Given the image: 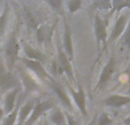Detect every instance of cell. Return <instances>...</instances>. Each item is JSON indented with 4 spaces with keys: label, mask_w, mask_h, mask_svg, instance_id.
Returning a JSON list of instances; mask_svg holds the SVG:
<instances>
[{
    "label": "cell",
    "mask_w": 130,
    "mask_h": 125,
    "mask_svg": "<svg viewBox=\"0 0 130 125\" xmlns=\"http://www.w3.org/2000/svg\"><path fill=\"white\" fill-rule=\"evenodd\" d=\"M65 116H66V122H67V125H79L78 122H76V119L74 118L73 116H72L70 113H65Z\"/></svg>",
    "instance_id": "cell-28"
},
{
    "label": "cell",
    "mask_w": 130,
    "mask_h": 125,
    "mask_svg": "<svg viewBox=\"0 0 130 125\" xmlns=\"http://www.w3.org/2000/svg\"><path fill=\"white\" fill-rule=\"evenodd\" d=\"M130 9V1L129 0H113L112 1V9H111V14L115 13V11H121Z\"/></svg>",
    "instance_id": "cell-21"
},
{
    "label": "cell",
    "mask_w": 130,
    "mask_h": 125,
    "mask_svg": "<svg viewBox=\"0 0 130 125\" xmlns=\"http://www.w3.org/2000/svg\"><path fill=\"white\" fill-rule=\"evenodd\" d=\"M57 58L56 60L58 62L59 67H61L62 72L66 75L67 80L70 81L71 83H75V75H74V69L73 66H72V61L70 60V58L67 57V55L65 54V51L63 50V47H62L59 40L57 41Z\"/></svg>",
    "instance_id": "cell-4"
},
{
    "label": "cell",
    "mask_w": 130,
    "mask_h": 125,
    "mask_svg": "<svg viewBox=\"0 0 130 125\" xmlns=\"http://www.w3.org/2000/svg\"><path fill=\"white\" fill-rule=\"evenodd\" d=\"M122 41H123V43L127 46V47L130 48V19H129L128 25H127L126 31H124V33L122 34Z\"/></svg>",
    "instance_id": "cell-27"
},
{
    "label": "cell",
    "mask_w": 130,
    "mask_h": 125,
    "mask_svg": "<svg viewBox=\"0 0 130 125\" xmlns=\"http://www.w3.org/2000/svg\"><path fill=\"white\" fill-rule=\"evenodd\" d=\"M47 117H48L49 123L52 125H67L65 113L61 108L55 107L54 109H52L47 114Z\"/></svg>",
    "instance_id": "cell-18"
},
{
    "label": "cell",
    "mask_w": 130,
    "mask_h": 125,
    "mask_svg": "<svg viewBox=\"0 0 130 125\" xmlns=\"http://www.w3.org/2000/svg\"><path fill=\"white\" fill-rule=\"evenodd\" d=\"M21 105H22V100L20 99V101L17 102V106H16L15 109H14L10 114L5 116V118L2 119L1 125H16V123H17V117H18V110H20Z\"/></svg>",
    "instance_id": "cell-20"
},
{
    "label": "cell",
    "mask_w": 130,
    "mask_h": 125,
    "mask_svg": "<svg viewBox=\"0 0 130 125\" xmlns=\"http://www.w3.org/2000/svg\"><path fill=\"white\" fill-rule=\"evenodd\" d=\"M94 33L95 38H96V43L98 49L101 46L106 48L108 43V34H107V29H106V22L99 16L98 13L95 14L94 16Z\"/></svg>",
    "instance_id": "cell-6"
},
{
    "label": "cell",
    "mask_w": 130,
    "mask_h": 125,
    "mask_svg": "<svg viewBox=\"0 0 130 125\" xmlns=\"http://www.w3.org/2000/svg\"><path fill=\"white\" fill-rule=\"evenodd\" d=\"M69 91L71 94L72 99H73L75 106L78 107L79 112L81 113L82 116H87V100H86V92L83 90L82 85L78 84V90H74L72 87H69Z\"/></svg>",
    "instance_id": "cell-9"
},
{
    "label": "cell",
    "mask_w": 130,
    "mask_h": 125,
    "mask_svg": "<svg viewBox=\"0 0 130 125\" xmlns=\"http://www.w3.org/2000/svg\"><path fill=\"white\" fill-rule=\"evenodd\" d=\"M55 108V102L52 99H40L38 98L37 103L30 115L29 119L25 122L24 125H36L39 122L40 117H42L45 114H48L52 109Z\"/></svg>",
    "instance_id": "cell-3"
},
{
    "label": "cell",
    "mask_w": 130,
    "mask_h": 125,
    "mask_svg": "<svg viewBox=\"0 0 130 125\" xmlns=\"http://www.w3.org/2000/svg\"><path fill=\"white\" fill-rule=\"evenodd\" d=\"M112 124H113V118L107 113H102V114L97 117L96 125H112Z\"/></svg>",
    "instance_id": "cell-25"
},
{
    "label": "cell",
    "mask_w": 130,
    "mask_h": 125,
    "mask_svg": "<svg viewBox=\"0 0 130 125\" xmlns=\"http://www.w3.org/2000/svg\"><path fill=\"white\" fill-rule=\"evenodd\" d=\"M102 103H103L104 106H106V107L118 109V108H121L126 105H129L130 96H122V94L113 93V94L107 96L106 98H104Z\"/></svg>",
    "instance_id": "cell-13"
},
{
    "label": "cell",
    "mask_w": 130,
    "mask_h": 125,
    "mask_svg": "<svg viewBox=\"0 0 130 125\" xmlns=\"http://www.w3.org/2000/svg\"><path fill=\"white\" fill-rule=\"evenodd\" d=\"M63 50L65 54L67 55V57L70 58V60H74V47H73V39H72V31L70 25L65 22V29L63 33Z\"/></svg>",
    "instance_id": "cell-17"
},
{
    "label": "cell",
    "mask_w": 130,
    "mask_h": 125,
    "mask_svg": "<svg viewBox=\"0 0 130 125\" xmlns=\"http://www.w3.org/2000/svg\"><path fill=\"white\" fill-rule=\"evenodd\" d=\"M122 125H130V116L123 119V123H122Z\"/></svg>",
    "instance_id": "cell-30"
},
{
    "label": "cell",
    "mask_w": 130,
    "mask_h": 125,
    "mask_svg": "<svg viewBox=\"0 0 130 125\" xmlns=\"http://www.w3.org/2000/svg\"><path fill=\"white\" fill-rule=\"evenodd\" d=\"M129 16H130V13H129V9H126L123 13H121L119 16H118L117 20H115L114 25H113V29L111 31L110 35H108V43H113L124 33L127 29V25L129 23Z\"/></svg>",
    "instance_id": "cell-7"
},
{
    "label": "cell",
    "mask_w": 130,
    "mask_h": 125,
    "mask_svg": "<svg viewBox=\"0 0 130 125\" xmlns=\"http://www.w3.org/2000/svg\"><path fill=\"white\" fill-rule=\"evenodd\" d=\"M37 100H38V98L32 97V98L25 100L24 102L21 105L20 110H18V117H17V123H16V125H24L25 124V122L29 119L30 115H31L32 110H33L34 106H36Z\"/></svg>",
    "instance_id": "cell-12"
},
{
    "label": "cell",
    "mask_w": 130,
    "mask_h": 125,
    "mask_svg": "<svg viewBox=\"0 0 130 125\" xmlns=\"http://www.w3.org/2000/svg\"><path fill=\"white\" fill-rule=\"evenodd\" d=\"M54 26L50 24H40V26L36 30V38L39 45H49L53 40Z\"/></svg>",
    "instance_id": "cell-14"
},
{
    "label": "cell",
    "mask_w": 130,
    "mask_h": 125,
    "mask_svg": "<svg viewBox=\"0 0 130 125\" xmlns=\"http://www.w3.org/2000/svg\"><path fill=\"white\" fill-rule=\"evenodd\" d=\"M36 125H43V124H42V122H38Z\"/></svg>",
    "instance_id": "cell-32"
},
{
    "label": "cell",
    "mask_w": 130,
    "mask_h": 125,
    "mask_svg": "<svg viewBox=\"0 0 130 125\" xmlns=\"http://www.w3.org/2000/svg\"><path fill=\"white\" fill-rule=\"evenodd\" d=\"M48 85H49L52 91L56 94L58 100L63 103V106L66 109H69V110L73 109V107H72V101H71V99H70L69 94H67V91L64 89V87L61 83L57 82L55 78H53L52 81H48Z\"/></svg>",
    "instance_id": "cell-10"
},
{
    "label": "cell",
    "mask_w": 130,
    "mask_h": 125,
    "mask_svg": "<svg viewBox=\"0 0 130 125\" xmlns=\"http://www.w3.org/2000/svg\"><path fill=\"white\" fill-rule=\"evenodd\" d=\"M42 124H43V125H52V124H49V123H48L47 121H42Z\"/></svg>",
    "instance_id": "cell-31"
},
{
    "label": "cell",
    "mask_w": 130,
    "mask_h": 125,
    "mask_svg": "<svg viewBox=\"0 0 130 125\" xmlns=\"http://www.w3.org/2000/svg\"><path fill=\"white\" fill-rule=\"evenodd\" d=\"M18 76H20V80H21V84H22V91L24 92V96L23 97H27L31 92L36 91L37 89H38V83L36 82V81L33 80V78L31 77V76H29L26 73H25L23 69H18ZM23 97L21 98V100L23 99Z\"/></svg>",
    "instance_id": "cell-16"
},
{
    "label": "cell",
    "mask_w": 130,
    "mask_h": 125,
    "mask_svg": "<svg viewBox=\"0 0 130 125\" xmlns=\"http://www.w3.org/2000/svg\"><path fill=\"white\" fill-rule=\"evenodd\" d=\"M115 68H117V60H115L114 56H111L110 59L107 60V62L105 64V66L103 67L101 72V75L98 77V82L96 84L95 90L99 91V90H104L107 87L108 82L111 81V78L113 77L115 73Z\"/></svg>",
    "instance_id": "cell-5"
},
{
    "label": "cell",
    "mask_w": 130,
    "mask_h": 125,
    "mask_svg": "<svg viewBox=\"0 0 130 125\" xmlns=\"http://www.w3.org/2000/svg\"><path fill=\"white\" fill-rule=\"evenodd\" d=\"M22 49L24 52V57L31 60H36L39 61L41 64H46L47 62V56L43 54L42 51H40L39 49L32 47L30 43L27 42H23L22 43Z\"/></svg>",
    "instance_id": "cell-15"
},
{
    "label": "cell",
    "mask_w": 130,
    "mask_h": 125,
    "mask_svg": "<svg viewBox=\"0 0 130 125\" xmlns=\"http://www.w3.org/2000/svg\"><path fill=\"white\" fill-rule=\"evenodd\" d=\"M46 4H47L53 10L57 11V13H61L62 7L65 5V2L61 1V0H48V1H46Z\"/></svg>",
    "instance_id": "cell-26"
},
{
    "label": "cell",
    "mask_w": 130,
    "mask_h": 125,
    "mask_svg": "<svg viewBox=\"0 0 130 125\" xmlns=\"http://www.w3.org/2000/svg\"><path fill=\"white\" fill-rule=\"evenodd\" d=\"M5 116H6V114H5V112H4V108L0 107V121H2V119L5 118Z\"/></svg>",
    "instance_id": "cell-29"
},
{
    "label": "cell",
    "mask_w": 130,
    "mask_h": 125,
    "mask_svg": "<svg viewBox=\"0 0 130 125\" xmlns=\"http://www.w3.org/2000/svg\"><path fill=\"white\" fill-rule=\"evenodd\" d=\"M22 46L20 45V41L17 38V31L13 30L9 34L8 39L6 41V45H5V64H6L7 68L9 71L13 72L14 67H15L16 62L20 59V50Z\"/></svg>",
    "instance_id": "cell-1"
},
{
    "label": "cell",
    "mask_w": 130,
    "mask_h": 125,
    "mask_svg": "<svg viewBox=\"0 0 130 125\" xmlns=\"http://www.w3.org/2000/svg\"><path fill=\"white\" fill-rule=\"evenodd\" d=\"M21 62L23 64V66H25L29 71H31L34 75L37 76L38 78L40 80H47V81H52L53 76L50 75V73L46 69V67L43 66V64L39 61H36V60H31V59H27L25 57H22L20 58Z\"/></svg>",
    "instance_id": "cell-8"
},
{
    "label": "cell",
    "mask_w": 130,
    "mask_h": 125,
    "mask_svg": "<svg viewBox=\"0 0 130 125\" xmlns=\"http://www.w3.org/2000/svg\"><path fill=\"white\" fill-rule=\"evenodd\" d=\"M23 14H24V19H25V23H26V25H27V29H29L30 31H32V30L36 31V30L40 26V23H39L38 17H37V16L34 15L33 11H32L27 6H25V5H24V8H23Z\"/></svg>",
    "instance_id": "cell-19"
},
{
    "label": "cell",
    "mask_w": 130,
    "mask_h": 125,
    "mask_svg": "<svg viewBox=\"0 0 130 125\" xmlns=\"http://www.w3.org/2000/svg\"><path fill=\"white\" fill-rule=\"evenodd\" d=\"M18 87H22L20 76L9 71L2 58H0V94H5Z\"/></svg>",
    "instance_id": "cell-2"
},
{
    "label": "cell",
    "mask_w": 130,
    "mask_h": 125,
    "mask_svg": "<svg viewBox=\"0 0 130 125\" xmlns=\"http://www.w3.org/2000/svg\"><path fill=\"white\" fill-rule=\"evenodd\" d=\"M91 10H110L112 9V1L108 0H99V1H95L91 4L90 7Z\"/></svg>",
    "instance_id": "cell-22"
},
{
    "label": "cell",
    "mask_w": 130,
    "mask_h": 125,
    "mask_svg": "<svg viewBox=\"0 0 130 125\" xmlns=\"http://www.w3.org/2000/svg\"><path fill=\"white\" fill-rule=\"evenodd\" d=\"M22 87H18V88H15V89L10 90V91H8L7 93L4 94V106H2V108H4V112L6 115L10 114L11 112H13L14 109L16 108V106H17V97L18 94L22 92Z\"/></svg>",
    "instance_id": "cell-11"
},
{
    "label": "cell",
    "mask_w": 130,
    "mask_h": 125,
    "mask_svg": "<svg viewBox=\"0 0 130 125\" xmlns=\"http://www.w3.org/2000/svg\"><path fill=\"white\" fill-rule=\"evenodd\" d=\"M65 6H66V9L69 10L70 14H74L79 9H81L82 1H80V0H69V1L65 2Z\"/></svg>",
    "instance_id": "cell-24"
},
{
    "label": "cell",
    "mask_w": 130,
    "mask_h": 125,
    "mask_svg": "<svg viewBox=\"0 0 130 125\" xmlns=\"http://www.w3.org/2000/svg\"><path fill=\"white\" fill-rule=\"evenodd\" d=\"M8 15H9V7L6 6L0 14V35H4L6 31L7 22H8Z\"/></svg>",
    "instance_id": "cell-23"
}]
</instances>
